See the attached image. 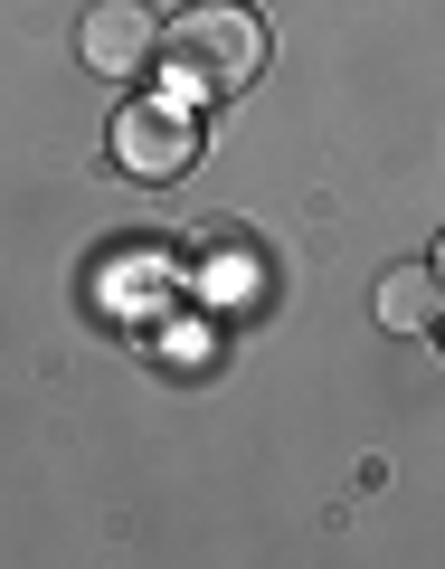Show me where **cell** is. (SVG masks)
Returning <instances> with one entry per match:
<instances>
[{"mask_svg": "<svg viewBox=\"0 0 445 569\" xmlns=\"http://www.w3.org/2000/svg\"><path fill=\"white\" fill-rule=\"evenodd\" d=\"M152 67L171 77L181 104L246 96V86L265 77V20L237 10V0H200V10H181V20L162 29V58H152Z\"/></svg>", "mask_w": 445, "mask_h": 569, "instance_id": "obj_1", "label": "cell"}, {"mask_svg": "<svg viewBox=\"0 0 445 569\" xmlns=\"http://www.w3.org/2000/svg\"><path fill=\"white\" fill-rule=\"evenodd\" d=\"M114 162L133 171V181H190L200 171V123H190V104L181 96H133L114 114Z\"/></svg>", "mask_w": 445, "mask_h": 569, "instance_id": "obj_2", "label": "cell"}, {"mask_svg": "<svg viewBox=\"0 0 445 569\" xmlns=\"http://www.w3.org/2000/svg\"><path fill=\"white\" fill-rule=\"evenodd\" d=\"M77 58L95 67V77H142V67L162 58V10H142V0H95L77 20Z\"/></svg>", "mask_w": 445, "mask_h": 569, "instance_id": "obj_3", "label": "cell"}, {"mask_svg": "<svg viewBox=\"0 0 445 569\" xmlns=\"http://www.w3.org/2000/svg\"><path fill=\"white\" fill-rule=\"evenodd\" d=\"M380 323L388 332H426V323H436V266H398V276H380Z\"/></svg>", "mask_w": 445, "mask_h": 569, "instance_id": "obj_4", "label": "cell"}, {"mask_svg": "<svg viewBox=\"0 0 445 569\" xmlns=\"http://www.w3.org/2000/svg\"><path fill=\"white\" fill-rule=\"evenodd\" d=\"M436 295H445V238H436Z\"/></svg>", "mask_w": 445, "mask_h": 569, "instance_id": "obj_5", "label": "cell"}]
</instances>
